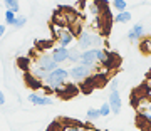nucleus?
<instances>
[{"mask_svg": "<svg viewBox=\"0 0 151 131\" xmlns=\"http://www.w3.org/2000/svg\"><path fill=\"white\" fill-rule=\"evenodd\" d=\"M19 66H20V67H22V69H24V71H27L29 60H27V59H24V57H22V59H19Z\"/></svg>", "mask_w": 151, "mask_h": 131, "instance_id": "b1692460", "label": "nucleus"}, {"mask_svg": "<svg viewBox=\"0 0 151 131\" xmlns=\"http://www.w3.org/2000/svg\"><path fill=\"white\" fill-rule=\"evenodd\" d=\"M99 113H101V116H103V118H108V116L111 114V108H109V103H104L103 106H101V109H99Z\"/></svg>", "mask_w": 151, "mask_h": 131, "instance_id": "4be33fe9", "label": "nucleus"}, {"mask_svg": "<svg viewBox=\"0 0 151 131\" xmlns=\"http://www.w3.org/2000/svg\"><path fill=\"white\" fill-rule=\"evenodd\" d=\"M57 37H59V45H60V47H67V45L74 40L72 32L67 30V29H60L59 32H57Z\"/></svg>", "mask_w": 151, "mask_h": 131, "instance_id": "9d476101", "label": "nucleus"}, {"mask_svg": "<svg viewBox=\"0 0 151 131\" xmlns=\"http://www.w3.org/2000/svg\"><path fill=\"white\" fill-rule=\"evenodd\" d=\"M91 72H92V67L89 66H82V64H76L70 67L69 71V77L72 81L79 82V81H86L87 77H91Z\"/></svg>", "mask_w": 151, "mask_h": 131, "instance_id": "7ed1b4c3", "label": "nucleus"}, {"mask_svg": "<svg viewBox=\"0 0 151 131\" xmlns=\"http://www.w3.org/2000/svg\"><path fill=\"white\" fill-rule=\"evenodd\" d=\"M148 109H150V113H151V103H150V106H148Z\"/></svg>", "mask_w": 151, "mask_h": 131, "instance_id": "cd10ccee", "label": "nucleus"}, {"mask_svg": "<svg viewBox=\"0 0 151 131\" xmlns=\"http://www.w3.org/2000/svg\"><path fill=\"white\" fill-rule=\"evenodd\" d=\"M119 62H121L119 55L114 54V52H109V59H108V62H106V67H108V69H113V67L119 66Z\"/></svg>", "mask_w": 151, "mask_h": 131, "instance_id": "2eb2a0df", "label": "nucleus"}, {"mask_svg": "<svg viewBox=\"0 0 151 131\" xmlns=\"http://www.w3.org/2000/svg\"><path fill=\"white\" fill-rule=\"evenodd\" d=\"M143 37H145V25L143 24H134L133 29L128 32V40L136 44V42H139Z\"/></svg>", "mask_w": 151, "mask_h": 131, "instance_id": "0eeeda50", "label": "nucleus"}, {"mask_svg": "<svg viewBox=\"0 0 151 131\" xmlns=\"http://www.w3.org/2000/svg\"><path fill=\"white\" fill-rule=\"evenodd\" d=\"M25 24H27V17L25 15H19L17 17V20H15V24H14V29H22Z\"/></svg>", "mask_w": 151, "mask_h": 131, "instance_id": "412c9836", "label": "nucleus"}, {"mask_svg": "<svg viewBox=\"0 0 151 131\" xmlns=\"http://www.w3.org/2000/svg\"><path fill=\"white\" fill-rule=\"evenodd\" d=\"M86 118L89 121H96L97 118H101V113H99V109H96V108H89L87 113H86Z\"/></svg>", "mask_w": 151, "mask_h": 131, "instance_id": "6ab92c4d", "label": "nucleus"}, {"mask_svg": "<svg viewBox=\"0 0 151 131\" xmlns=\"http://www.w3.org/2000/svg\"><path fill=\"white\" fill-rule=\"evenodd\" d=\"M64 131H81V128H79V126H65L64 128Z\"/></svg>", "mask_w": 151, "mask_h": 131, "instance_id": "393cba45", "label": "nucleus"}, {"mask_svg": "<svg viewBox=\"0 0 151 131\" xmlns=\"http://www.w3.org/2000/svg\"><path fill=\"white\" fill-rule=\"evenodd\" d=\"M118 87H119V79L118 77H114V79L109 81V89H111V91H118Z\"/></svg>", "mask_w": 151, "mask_h": 131, "instance_id": "5701e85b", "label": "nucleus"}, {"mask_svg": "<svg viewBox=\"0 0 151 131\" xmlns=\"http://www.w3.org/2000/svg\"><path fill=\"white\" fill-rule=\"evenodd\" d=\"M50 55H52V59H54L57 64H60V62H65V60L69 59V49L59 45V47H54V49H52Z\"/></svg>", "mask_w": 151, "mask_h": 131, "instance_id": "6e6552de", "label": "nucleus"}, {"mask_svg": "<svg viewBox=\"0 0 151 131\" xmlns=\"http://www.w3.org/2000/svg\"><path fill=\"white\" fill-rule=\"evenodd\" d=\"M113 7H114V10H118V14H119V12L128 10V2L126 0H114Z\"/></svg>", "mask_w": 151, "mask_h": 131, "instance_id": "a211bd4d", "label": "nucleus"}, {"mask_svg": "<svg viewBox=\"0 0 151 131\" xmlns=\"http://www.w3.org/2000/svg\"><path fill=\"white\" fill-rule=\"evenodd\" d=\"M25 82L29 84V87H32V89H40L42 87V81H39V79H35V77L29 72L27 76H25Z\"/></svg>", "mask_w": 151, "mask_h": 131, "instance_id": "f8f14e48", "label": "nucleus"}, {"mask_svg": "<svg viewBox=\"0 0 151 131\" xmlns=\"http://www.w3.org/2000/svg\"><path fill=\"white\" fill-rule=\"evenodd\" d=\"M5 104V96H4V93L0 91V106H4Z\"/></svg>", "mask_w": 151, "mask_h": 131, "instance_id": "a878e982", "label": "nucleus"}, {"mask_svg": "<svg viewBox=\"0 0 151 131\" xmlns=\"http://www.w3.org/2000/svg\"><path fill=\"white\" fill-rule=\"evenodd\" d=\"M81 54H82V50L79 49V47H72V49H69V59L70 62H79L81 60Z\"/></svg>", "mask_w": 151, "mask_h": 131, "instance_id": "4468645a", "label": "nucleus"}, {"mask_svg": "<svg viewBox=\"0 0 151 131\" xmlns=\"http://www.w3.org/2000/svg\"><path fill=\"white\" fill-rule=\"evenodd\" d=\"M139 49L143 54H151V37H143L139 40Z\"/></svg>", "mask_w": 151, "mask_h": 131, "instance_id": "ddd939ff", "label": "nucleus"}, {"mask_svg": "<svg viewBox=\"0 0 151 131\" xmlns=\"http://www.w3.org/2000/svg\"><path fill=\"white\" fill-rule=\"evenodd\" d=\"M4 34H5V25L2 24V25H0V37H4Z\"/></svg>", "mask_w": 151, "mask_h": 131, "instance_id": "bb28decb", "label": "nucleus"}, {"mask_svg": "<svg viewBox=\"0 0 151 131\" xmlns=\"http://www.w3.org/2000/svg\"><path fill=\"white\" fill-rule=\"evenodd\" d=\"M103 45V37L99 34L94 32H87V30H82L79 34V39H77V47L81 50H89V49H101Z\"/></svg>", "mask_w": 151, "mask_h": 131, "instance_id": "f257e3e1", "label": "nucleus"}, {"mask_svg": "<svg viewBox=\"0 0 151 131\" xmlns=\"http://www.w3.org/2000/svg\"><path fill=\"white\" fill-rule=\"evenodd\" d=\"M37 67L44 69L45 72H52L59 67V64L52 59L50 54H42V55H39V59H37Z\"/></svg>", "mask_w": 151, "mask_h": 131, "instance_id": "20e7f679", "label": "nucleus"}, {"mask_svg": "<svg viewBox=\"0 0 151 131\" xmlns=\"http://www.w3.org/2000/svg\"><path fill=\"white\" fill-rule=\"evenodd\" d=\"M116 24H128V22L131 20V12L129 10H124V12H119V14H116V17L113 19Z\"/></svg>", "mask_w": 151, "mask_h": 131, "instance_id": "9b49d317", "label": "nucleus"}, {"mask_svg": "<svg viewBox=\"0 0 151 131\" xmlns=\"http://www.w3.org/2000/svg\"><path fill=\"white\" fill-rule=\"evenodd\" d=\"M79 64H82V66H89V67H94V66L97 64V49L82 50Z\"/></svg>", "mask_w": 151, "mask_h": 131, "instance_id": "39448f33", "label": "nucleus"}, {"mask_svg": "<svg viewBox=\"0 0 151 131\" xmlns=\"http://www.w3.org/2000/svg\"><path fill=\"white\" fill-rule=\"evenodd\" d=\"M15 20H17V14H15V12L7 10L5 12V24H7V25H12V27H14Z\"/></svg>", "mask_w": 151, "mask_h": 131, "instance_id": "aec40b11", "label": "nucleus"}, {"mask_svg": "<svg viewBox=\"0 0 151 131\" xmlns=\"http://www.w3.org/2000/svg\"><path fill=\"white\" fill-rule=\"evenodd\" d=\"M27 99L32 104H35V106H50V104H54V101L50 98H47V96H39V94H35V93L29 94Z\"/></svg>", "mask_w": 151, "mask_h": 131, "instance_id": "1a4fd4ad", "label": "nucleus"}, {"mask_svg": "<svg viewBox=\"0 0 151 131\" xmlns=\"http://www.w3.org/2000/svg\"><path fill=\"white\" fill-rule=\"evenodd\" d=\"M4 4H5L7 10H12V12H19L20 10V5H19V0H4Z\"/></svg>", "mask_w": 151, "mask_h": 131, "instance_id": "f3484780", "label": "nucleus"}, {"mask_svg": "<svg viewBox=\"0 0 151 131\" xmlns=\"http://www.w3.org/2000/svg\"><path fill=\"white\" fill-rule=\"evenodd\" d=\"M108 59H109V52H108V50H104V49H97V64L106 66Z\"/></svg>", "mask_w": 151, "mask_h": 131, "instance_id": "dca6fc26", "label": "nucleus"}, {"mask_svg": "<svg viewBox=\"0 0 151 131\" xmlns=\"http://www.w3.org/2000/svg\"><path fill=\"white\" fill-rule=\"evenodd\" d=\"M67 79H69V71L64 69V67H57L55 71L49 72L47 77L44 79V82H45L50 89H59Z\"/></svg>", "mask_w": 151, "mask_h": 131, "instance_id": "f03ea898", "label": "nucleus"}, {"mask_svg": "<svg viewBox=\"0 0 151 131\" xmlns=\"http://www.w3.org/2000/svg\"><path fill=\"white\" fill-rule=\"evenodd\" d=\"M109 108H111V113H114V114H119L121 113V108H123V101H121V94H119V91H111L109 93Z\"/></svg>", "mask_w": 151, "mask_h": 131, "instance_id": "423d86ee", "label": "nucleus"}]
</instances>
